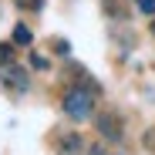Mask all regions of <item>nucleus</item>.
Instances as JSON below:
<instances>
[{"label": "nucleus", "instance_id": "obj_1", "mask_svg": "<svg viewBox=\"0 0 155 155\" xmlns=\"http://www.w3.org/2000/svg\"><path fill=\"white\" fill-rule=\"evenodd\" d=\"M64 115L71 118V121H84V118H91V111H94V91H84L81 84L78 88H71L68 94H64Z\"/></svg>", "mask_w": 155, "mask_h": 155}, {"label": "nucleus", "instance_id": "obj_2", "mask_svg": "<svg viewBox=\"0 0 155 155\" xmlns=\"http://www.w3.org/2000/svg\"><path fill=\"white\" fill-rule=\"evenodd\" d=\"M0 81H4L14 94H24V91L31 88L27 71H24V68H17V64H4V68H0Z\"/></svg>", "mask_w": 155, "mask_h": 155}, {"label": "nucleus", "instance_id": "obj_3", "mask_svg": "<svg viewBox=\"0 0 155 155\" xmlns=\"http://www.w3.org/2000/svg\"><path fill=\"white\" fill-rule=\"evenodd\" d=\"M94 125H98V135L101 138H108V142H118L121 138V118L115 111H101L94 118Z\"/></svg>", "mask_w": 155, "mask_h": 155}, {"label": "nucleus", "instance_id": "obj_4", "mask_svg": "<svg viewBox=\"0 0 155 155\" xmlns=\"http://www.w3.org/2000/svg\"><path fill=\"white\" fill-rule=\"evenodd\" d=\"M58 148H61V155H81L84 138L78 135V132H61L58 135Z\"/></svg>", "mask_w": 155, "mask_h": 155}, {"label": "nucleus", "instance_id": "obj_5", "mask_svg": "<svg viewBox=\"0 0 155 155\" xmlns=\"http://www.w3.org/2000/svg\"><path fill=\"white\" fill-rule=\"evenodd\" d=\"M31 41H34V31L27 27V24H17V27H14V44H20V47H31Z\"/></svg>", "mask_w": 155, "mask_h": 155}, {"label": "nucleus", "instance_id": "obj_6", "mask_svg": "<svg viewBox=\"0 0 155 155\" xmlns=\"http://www.w3.org/2000/svg\"><path fill=\"white\" fill-rule=\"evenodd\" d=\"M51 47H54V54H61V58H68V54H71V44H68L64 37H58V41H51Z\"/></svg>", "mask_w": 155, "mask_h": 155}, {"label": "nucleus", "instance_id": "obj_7", "mask_svg": "<svg viewBox=\"0 0 155 155\" xmlns=\"http://www.w3.org/2000/svg\"><path fill=\"white\" fill-rule=\"evenodd\" d=\"M17 7H20V10H31V14H37V10L44 7V0H17Z\"/></svg>", "mask_w": 155, "mask_h": 155}, {"label": "nucleus", "instance_id": "obj_8", "mask_svg": "<svg viewBox=\"0 0 155 155\" xmlns=\"http://www.w3.org/2000/svg\"><path fill=\"white\" fill-rule=\"evenodd\" d=\"M0 64H14V47L10 44H0Z\"/></svg>", "mask_w": 155, "mask_h": 155}, {"label": "nucleus", "instance_id": "obj_9", "mask_svg": "<svg viewBox=\"0 0 155 155\" xmlns=\"http://www.w3.org/2000/svg\"><path fill=\"white\" fill-rule=\"evenodd\" d=\"M31 68H37V71H47V61H44L41 54H31Z\"/></svg>", "mask_w": 155, "mask_h": 155}, {"label": "nucleus", "instance_id": "obj_10", "mask_svg": "<svg viewBox=\"0 0 155 155\" xmlns=\"http://www.w3.org/2000/svg\"><path fill=\"white\" fill-rule=\"evenodd\" d=\"M138 10L142 14H155V0H138Z\"/></svg>", "mask_w": 155, "mask_h": 155}, {"label": "nucleus", "instance_id": "obj_11", "mask_svg": "<svg viewBox=\"0 0 155 155\" xmlns=\"http://www.w3.org/2000/svg\"><path fill=\"white\" fill-rule=\"evenodd\" d=\"M145 145H148V148H155V132H148V135H145Z\"/></svg>", "mask_w": 155, "mask_h": 155}, {"label": "nucleus", "instance_id": "obj_12", "mask_svg": "<svg viewBox=\"0 0 155 155\" xmlns=\"http://www.w3.org/2000/svg\"><path fill=\"white\" fill-rule=\"evenodd\" d=\"M152 34H155V24H152Z\"/></svg>", "mask_w": 155, "mask_h": 155}, {"label": "nucleus", "instance_id": "obj_13", "mask_svg": "<svg viewBox=\"0 0 155 155\" xmlns=\"http://www.w3.org/2000/svg\"><path fill=\"white\" fill-rule=\"evenodd\" d=\"M91 155H101V152H91Z\"/></svg>", "mask_w": 155, "mask_h": 155}]
</instances>
